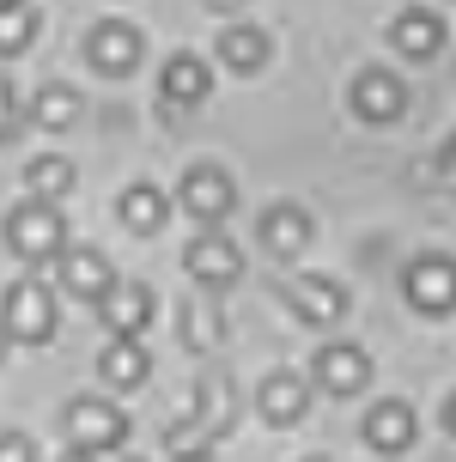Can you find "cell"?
I'll list each match as a JSON object with an SVG mask.
<instances>
[{"instance_id": "6da1fadb", "label": "cell", "mask_w": 456, "mask_h": 462, "mask_svg": "<svg viewBox=\"0 0 456 462\" xmlns=\"http://www.w3.org/2000/svg\"><path fill=\"white\" fill-rule=\"evenodd\" d=\"M6 250L19 255V262H55V255L68 250V219L55 213V201H19V208L6 213Z\"/></svg>"}, {"instance_id": "7a4b0ae2", "label": "cell", "mask_w": 456, "mask_h": 462, "mask_svg": "<svg viewBox=\"0 0 456 462\" xmlns=\"http://www.w3.org/2000/svg\"><path fill=\"white\" fill-rule=\"evenodd\" d=\"M55 292H49L43 280H19L13 292H6V310H0V328H6V341H24V346H49L55 341Z\"/></svg>"}, {"instance_id": "3957f363", "label": "cell", "mask_w": 456, "mask_h": 462, "mask_svg": "<svg viewBox=\"0 0 456 462\" xmlns=\"http://www.w3.org/2000/svg\"><path fill=\"white\" fill-rule=\"evenodd\" d=\"M61 426H68V439L79 444V450H91V457L128 444V414H122L116 402H104V395H79V402H68Z\"/></svg>"}, {"instance_id": "277c9868", "label": "cell", "mask_w": 456, "mask_h": 462, "mask_svg": "<svg viewBox=\"0 0 456 462\" xmlns=\"http://www.w3.org/2000/svg\"><path fill=\"white\" fill-rule=\"evenodd\" d=\"M402 292L420 317H451L456 310V262L451 255H414L408 274H402Z\"/></svg>"}, {"instance_id": "5b68a950", "label": "cell", "mask_w": 456, "mask_h": 462, "mask_svg": "<svg viewBox=\"0 0 456 462\" xmlns=\"http://www.w3.org/2000/svg\"><path fill=\"white\" fill-rule=\"evenodd\" d=\"M140 55H146V37H140V24H128V19H98L86 31V61L98 73H135Z\"/></svg>"}, {"instance_id": "8992f818", "label": "cell", "mask_w": 456, "mask_h": 462, "mask_svg": "<svg viewBox=\"0 0 456 462\" xmlns=\"http://www.w3.org/2000/svg\"><path fill=\"white\" fill-rule=\"evenodd\" d=\"M182 268H189V280H201L207 292H226L231 280L244 274V255H237V244H231L226 231H201V237H189Z\"/></svg>"}, {"instance_id": "52a82bcc", "label": "cell", "mask_w": 456, "mask_h": 462, "mask_svg": "<svg viewBox=\"0 0 456 462\" xmlns=\"http://www.w3.org/2000/svg\"><path fill=\"white\" fill-rule=\"evenodd\" d=\"M177 201H182V213H195L201 226H219V219L237 208V183H231L219 164H195V171L182 177Z\"/></svg>"}, {"instance_id": "ba28073f", "label": "cell", "mask_w": 456, "mask_h": 462, "mask_svg": "<svg viewBox=\"0 0 456 462\" xmlns=\"http://www.w3.org/2000/svg\"><path fill=\"white\" fill-rule=\"evenodd\" d=\"M286 304L311 328H335L347 317V286L329 274H298V280H286Z\"/></svg>"}, {"instance_id": "9c48e42d", "label": "cell", "mask_w": 456, "mask_h": 462, "mask_svg": "<svg viewBox=\"0 0 456 462\" xmlns=\"http://www.w3.org/2000/svg\"><path fill=\"white\" fill-rule=\"evenodd\" d=\"M311 377H317L329 395H359L365 377H371V353H365V346H353V341H329V346H317Z\"/></svg>"}, {"instance_id": "30bf717a", "label": "cell", "mask_w": 456, "mask_h": 462, "mask_svg": "<svg viewBox=\"0 0 456 462\" xmlns=\"http://www.w3.org/2000/svg\"><path fill=\"white\" fill-rule=\"evenodd\" d=\"M98 317H104V328L116 341H140V328L153 323V292L140 280H116L110 292L98 299Z\"/></svg>"}, {"instance_id": "8fae6325", "label": "cell", "mask_w": 456, "mask_h": 462, "mask_svg": "<svg viewBox=\"0 0 456 462\" xmlns=\"http://www.w3.org/2000/svg\"><path fill=\"white\" fill-rule=\"evenodd\" d=\"M55 280H61V292L79 299V304H98L116 286L110 262H104L98 250H61V255H55Z\"/></svg>"}, {"instance_id": "7c38bea8", "label": "cell", "mask_w": 456, "mask_h": 462, "mask_svg": "<svg viewBox=\"0 0 456 462\" xmlns=\"http://www.w3.org/2000/svg\"><path fill=\"white\" fill-rule=\"evenodd\" d=\"M256 408H262V420L268 426H298L304 420V408H311V377H298V371H268L262 377V395H256Z\"/></svg>"}, {"instance_id": "4fadbf2b", "label": "cell", "mask_w": 456, "mask_h": 462, "mask_svg": "<svg viewBox=\"0 0 456 462\" xmlns=\"http://www.w3.org/2000/svg\"><path fill=\"white\" fill-rule=\"evenodd\" d=\"M420 432V414H414L408 402H377L371 414H365V444L377 450V457H402Z\"/></svg>"}, {"instance_id": "5bb4252c", "label": "cell", "mask_w": 456, "mask_h": 462, "mask_svg": "<svg viewBox=\"0 0 456 462\" xmlns=\"http://www.w3.org/2000/svg\"><path fill=\"white\" fill-rule=\"evenodd\" d=\"M353 110H359L365 122H396V116L408 110V86L384 68H365L359 79H353Z\"/></svg>"}, {"instance_id": "9a60e30c", "label": "cell", "mask_w": 456, "mask_h": 462, "mask_svg": "<svg viewBox=\"0 0 456 462\" xmlns=\"http://www.w3.org/2000/svg\"><path fill=\"white\" fill-rule=\"evenodd\" d=\"M226 341V310H219V292H195V299L182 304V346L189 353H219Z\"/></svg>"}, {"instance_id": "2e32d148", "label": "cell", "mask_w": 456, "mask_h": 462, "mask_svg": "<svg viewBox=\"0 0 456 462\" xmlns=\"http://www.w3.org/2000/svg\"><path fill=\"white\" fill-rule=\"evenodd\" d=\"M98 377H104L116 395H128V390H140V383L153 377V359H146L140 341H110L104 353H98Z\"/></svg>"}, {"instance_id": "e0dca14e", "label": "cell", "mask_w": 456, "mask_h": 462, "mask_svg": "<svg viewBox=\"0 0 456 462\" xmlns=\"http://www.w3.org/2000/svg\"><path fill=\"white\" fill-rule=\"evenodd\" d=\"M189 420L219 444L231 426H237V390H231L226 377H201V390H195V414H189Z\"/></svg>"}, {"instance_id": "ac0fdd59", "label": "cell", "mask_w": 456, "mask_h": 462, "mask_svg": "<svg viewBox=\"0 0 456 462\" xmlns=\"http://www.w3.org/2000/svg\"><path fill=\"white\" fill-rule=\"evenodd\" d=\"M213 55H219V68H231V73H256L268 61V31H262V24H226L219 43H213Z\"/></svg>"}, {"instance_id": "d6986e66", "label": "cell", "mask_w": 456, "mask_h": 462, "mask_svg": "<svg viewBox=\"0 0 456 462\" xmlns=\"http://www.w3.org/2000/svg\"><path fill=\"white\" fill-rule=\"evenodd\" d=\"M389 43L402 49L408 61H433V55H438V43H444V24H438L433 13H426V6H408L402 19L389 24Z\"/></svg>"}, {"instance_id": "ffe728a7", "label": "cell", "mask_w": 456, "mask_h": 462, "mask_svg": "<svg viewBox=\"0 0 456 462\" xmlns=\"http://www.w3.org/2000/svg\"><path fill=\"white\" fill-rule=\"evenodd\" d=\"M207 86H213V73H207L201 55H171V61H164V73H159L164 104H201Z\"/></svg>"}, {"instance_id": "44dd1931", "label": "cell", "mask_w": 456, "mask_h": 462, "mask_svg": "<svg viewBox=\"0 0 456 462\" xmlns=\"http://www.w3.org/2000/svg\"><path fill=\"white\" fill-rule=\"evenodd\" d=\"M116 213H122V226L135 231V237H153V231H164V213H171V201H164L153 183H135V189H122Z\"/></svg>"}, {"instance_id": "7402d4cb", "label": "cell", "mask_w": 456, "mask_h": 462, "mask_svg": "<svg viewBox=\"0 0 456 462\" xmlns=\"http://www.w3.org/2000/svg\"><path fill=\"white\" fill-rule=\"evenodd\" d=\"M262 244H268L274 255H298L304 244H311V219H304V208H293V201L268 208L262 213Z\"/></svg>"}, {"instance_id": "603a6c76", "label": "cell", "mask_w": 456, "mask_h": 462, "mask_svg": "<svg viewBox=\"0 0 456 462\" xmlns=\"http://www.w3.org/2000/svg\"><path fill=\"white\" fill-rule=\"evenodd\" d=\"M24 183H31V201H68L73 183H79V171H73V159L49 152V159L24 164Z\"/></svg>"}, {"instance_id": "cb8c5ba5", "label": "cell", "mask_w": 456, "mask_h": 462, "mask_svg": "<svg viewBox=\"0 0 456 462\" xmlns=\"http://www.w3.org/2000/svg\"><path fill=\"white\" fill-rule=\"evenodd\" d=\"M79 110H86V97L73 92V86H37V97H31V122H37V128H49V134L73 128V122H79Z\"/></svg>"}, {"instance_id": "d4e9b609", "label": "cell", "mask_w": 456, "mask_h": 462, "mask_svg": "<svg viewBox=\"0 0 456 462\" xmlns=\"http://www.w3.org/2000/svg\"><path fill=\"white\" fill-rule=\"evenodd\" d=\"M31 37H37V13H31V0L0 6V55H19Z\"/></svg>"}, {"instance_id": "484cf974", "label": "cell", "mask_w": 456, "mask_h": 462, "mask_svg": "<svg viewBox=\"0 0 456 462\" xmlns=\"http://www.w3.org/2000/svg\"><path fill=\"white\" fill-rule=\"evenodd\" d=\"M164 457L171 462H195V457H213V439H207L195 420H177L171 432H164Z\"/></svg>"}, {"instance_id": "4316f807", "label": "cell", "mask_w": 456, "mask_h": 462, "mask_svg": "<svg viewBox=\"0 0 456 462\" xmlns=\"http://www.w3.org/2000/svg\"><path fill=\"white\" fill-rule=\"evenodd\" d=\"M0 462H37V444L24 432H0Z\"/></svg>"}, {"instance_id": "83f0119b", "label": "cell", "mask_w": 456, "mask_h": 462, "mask_svg": "<svg viewBox=\"0 0 456 462\" xmlns=\"http://www.w3.org/2000/svg\"><path fill=\"white\" fill-rule=\"evenodd\" d=\"M19 128V97H13V79H0V140H13Z\"/></svg>"}, {"instance_id": "f1b7e54d", "label": "cell", "mask_w": 456, "mask_h": 462, "mask_svg": "<svg viewBox=\"0 0 456 462\" xmlns=\"http://www.w3.org/2000/svg\"><path fill=\"white\" fill-rule=\"evenodd\" d=\"M438 177H444V189H456V134L444 140V159H438Z\"/></svg>"}, {"instance_id": "f546056e", "label": "cell", "mask_w": 456, "mask_h": 462, "mask_svg": "<svg viewBox=\"0 0 456 462\" xmlns=\"http://www.w3.org/2000/svg\"><path fill=\"white\" fill-rule=\"evenodd\" d=\"M207 6H213V13H237L244 0H207Z\"/></svg>"}, {"instance_id": "4dcf8cb0", "label": "cell", "mask_w": 456, "mask_h": 462, "mask_svg": "<svg viewBox=\"0 0 456 462\" xmlns=\"http://www.w3.org/2000/svg\"><path fill=\"white\" fill-rule=\"evenodd\" d=\"M61 462H91V450H79V444H73V450H68Z\"/></svg>"}, {"instance_id": "1f68e13d", "label": "cell", "mask_w": 456, "mask_h": 462, "mask_svg": "<svg viewBox=\"0 0 456 462\" xmlns=\"http://www.w3.org/2000/svg\"><path fill=\"white\" fill-rule=\"evenodd\" d=\"M444 426H451V432H456V395H451V408H444Z\"/></svg>"}, {"instance_id": "d6a6232c", "label": "cell", "mask_w": 456, "mask_h": 462, "mask_svg": "<svg viewBox=\"0 0 456 462\" xmlns=\"http://www.w3.org/2000/svg\"><path fill=\"white\" fill-rule=\"evenodd\" d=\"M0 359H6V328H0Z\"/></svg>"}, {"instance_id": "836d02e7", "label": "cell", "mask_w": 456, "mask_h": 462, "mask_svg": "<svg viewBox=\"0 0 456 462\" xmlns=\"http://www.w3.org/2000/svg\"><path fill=\"white\" fill-rule=\"evenodd\" d=\"M0 6H19V0H0Z\"/></svg>"}, {"instance_id": "e575fe53", "label": "cell", "mask_w": 456, "mask_h": 462, "mask_svg": "<svg viewBox=\"0 0 456 462\" xmlns=\"http://www.w3.org/2000/svg\"><path fill=\"white\" fill-rule=\"evenodd\" d=\"M195 462H213V457H195Z\"/></svg>"}, {"instance_id": "d590c367", "label": "cell", "mask_w": 456, "mask_h": 462, "mask_svg": "<svg viewBox=\"0 0 456 462\" xmlns=\"http://www.w3.org/2000/svg\"><path fill=\"white\" fill-rule=\"evenodd\" d=\"M128 462H140V457H128Z\"/></svg>"}, {"instance_id": "8d00e7d4", "label": "cell", "mask_w": 456, "mask_h": 462, "mask_svg": "<svg viewBox=\"0 0 456 462\" xmlns=\"http://www.w3.org/2000/svg\"><path fill=\"white\" fill-rule=\"evenodd\" d=\"M311 462H317V457H311Z\"/></svg>"}]
</instances>
